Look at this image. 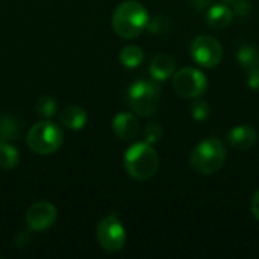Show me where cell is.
Returning a JSON list of instances; mask_svg holds the SVG:
<instances>
[{
  "mask_svg": "<svg viewBox=\"0 0 259 259\" xmlns=\"http://www.w3.org/2000/svg\"><path fill=\"white\" fill-rule=\"evenodd\" d=\"M112 29L114 32L126 39L137 38L149 26L147 9L135 0L121 2L112 14Z\"/></svg>",
  "mask_w": 259,
  "mask_h": 259,
  "instance_id": "cell-1",
  "label": "cell"
},
{
  "mask_svg": "<svg viewBox=\"0 0 259 259\" xmlns=\"http://www.w3.org/2000/svg\"><path fill=\"white\" fill-rule=\"evenodd\" d=\"M124 168L135 181L152 179L159 168V156L153 144L146 141L132 144L124 153Z\"/></svg>",
  "mask_w": 259,
  "mask_h": 259,
  "instance_id": "cell-2",
  "label": "cell"
},
{
  "mask_svg": "<svg viewBox=\"0 0 259 259\" xmlns=\"http://www.w3.org/2000/svg\"><path fill=\"white\" fill-rule=\"evenodd\" d=\"M226 161V150L225 144L215 138L208 137L200 141L191 152L190 164L193 170L199 175L208 176L217 173Z\"/></svg>",
  "mask_w": 259,
  "mask_h": 259,
  "instance_id": "cell-3",
  "label": "cell"
},
{
  "mask_svg": "<svg viewBox=\"0 0 259 259\" xmlns=\"http://www.w3.org/2000/svg\"><path fill=\"white\" fill-rule=\"evenodd\" d=\"M64 141L62 129L47 120L35 123L27 132V146L33 153L38 155H52L59 150Z\"/></svg>",
  "mask_w": 259,
  "mask_h": 259,
  "instance_id": "cell-4",
  "label": "cell"
},
{
  "mask_svg": "<svg viewBox=\"0 0 259 259\" xmlns=\"http://www.w3.org/2000/svg\"><path fill=\"white\" fill-rule=\"evenodd\" d=\"M159 94V87L155 82L137 80L129 87L127 103L135 114L141 117H150L158 109Z\"/></svg>",
  "mask_w": 259,
  "mask_h": 259,
  "instance_id": "cell-5",
  "label": "cell"
},
{
  "mask_svg": "<svg viewBox=\"0 0 259 259\" xmlns=\"http://www.w3.org/2000/svg\"><path fill=\"white\" fill-rule=\"evenodd\" d=\"M96 238L105 252H120L126 244V229L117 214H109L96 228Z\"/></svg>",
  "mask_w": 259,
  "mask_h": 259,
  "instance_id": "cell-6",
  "label": "cell"
},
{
  "mask_svg": "<svg viewBox=\"0 0 259 259\" xmlns=\"http://www.w3.org/2000/svg\"><path fill=\"white\" fill-rule=\"evenodd\" d=\"M173 90L182 99H197L206 93V76L193 67H185L176 71L173 76Z\"/></svg>",
  "mask_w": 259,
  "mask_h": 259,
  "instance_id": "cell-7",
  "label": "cell"
},
{
  "mask_svg": "<svg viewBox=\"0 0 259 259\" xmlns=\"http://www.w3.org/2000/svg\"><path fill=\"white\" fill-rule=\"evenodd\" d=\"M190 53L193 61L203 68H214L223 59L222 44L209 35H200L194 38L190 47Z\"/></svg>",
  "mask_w": 259,
  "mask_h": 259,
  "instance_id": "cell-8",
  "label": "cell"
},
{
  "mask_svg": "<svg viewBox=\"0 0 259 259\" xmlns=\"http://www.w3.org/2000/svg\"><path fill=\"white\" fill-rule=\"evenodd\" d=\"M24 219H26V225H27L29 231L41 232L55 225V222L58 219V211L53 203L42 200V202L33 203L27 209Z\"/></svg>",
  "mask_w": 259,
  "mask_h": 259,
  "instance_id": "cell-9",
  "label": "cell"
},
{
  "mask_svg": "<svg viewBox=\"0 0 259 259\" xmlns=\"http://www.w3.org/2000/svg\"><path fill=\"white\" fill-rule=\"evenodd\" d=\"M226 141L232 149L244 152V150L252 149L256 144L258 132L252 126L240 124V126H235L229 131V134L226 135Z\"/></svg>",
  "mask_w": 259,
  "mask_h": 259,
  "instance_id": "cell-10",
  "label": "cell"
},
{
  "mask_svg": "<svg viewBox=\"0 0 259 259\" xmlns=\"http://www.w3.org/2000/svg\"><path fill=\"white\" fill-rule=\"evenodd\" d=\"M114 134L123 141H134L140 134V124L134 114L118 112L112 120Z\"/></svg>",
  "mask_w": 259,
  "mask_h": 259,
  "instance_id": "cell-11",
  "label": "cell"
},
{
  "mask_svg": "<svg viewBox=\"0 0 259 259\" xmlns=\"http://www.w3.org/2000/svg\"><path fill=\"white\" fill-rule=\"evenodd\" d=\"M149 71L155 80H167L175 74V59L168 53H158L152 59Z\"/></svg>",
  "mask_w": 259,
  "mask_h": 259,
  "instance_id": "cell-12",
  "label": "cell"
},
{
  "mask_svg": "<svg viewBox=\"0 0 259 259\" xmlns=\"http://www.w3.org/2000/svg\"><path fill=\"white\" fill-rule=\"evenodd\" d=\"M59 120L64 127L73 129V131H80L85 127V124L88 121V115H87V111L79 106H67L61 111Z\"/></svg>",
  "mask_w": 259,
  "mask_h": 259,
  "instance_id": "cell-13",
  "label": "cell"
},
{
  "mask_svg": "<svg viewBox=\"0 0 259 259\" xmlns=\"http://www.w3.org/2000/svg\"><path fill=\"white\" fill-rule=\"evenodd\" d=\"M234 18V12L229 6L223 5V3H217L214 6H211L208 9V14H206V21L208 24L212 27V29H225L231 24Z\"/></svg>",
  "mask_w": 259,
  "mask_h": 259,
  "instance_id": "cell-14",
  "label": "cell"
},
{
  "mask_svg": "<svg viewBox=\"0 0 259 259\" xmlns=\"http://www.w3.org/2000/svg\"><path fill=\"white\" fill-rule=\"evenodd\" d=\"M237 61L244 70H252L259 67V52L252 44H243L237 52Z\"/></svg>",
  "mask_w": 259,
  "mask_h": 259,
  "instance_id": "cell-15",
  "label": "cell"
},
{
  "mask_svg": "<svg viewBox=\"0 0 259 259\" xmlns=\"http://www.w3.org/2000/svg\"><path fill=\"white\" fill-rule=\"evenodd\" d=\"M120 62L126 67V68H137L138 65L143 64L144 61V53L138 46L129 44L126 47H123L120 50V56H118Z\"/></svg>",
  "mask_w": 259,
  "mask_h": 259,
  "instance_id": "cell-16",
  "label": "cell"
},
{
  "mask_svg": "<svg viewBox=\"0 0 259 259\" xmlns=\"http://www.w3.org/2000/svg\"><path fill=\"white\" fill-rule=\"evenodd\" d=\"M18 162H20V153L17 147H14L8 141H0V168L11 170L15 168Z\"/></svg>",
  "mask_w": 259,
  "mask_h": 259,
  "instance_id": "cell-17",
  "label": "cell"
},
{
  "mask_svg": "<svg viewBox=\"0 0 259 259\" xmlns=\"http://www.w3.org/2000/svg\"><path fill=\"white\" fill-rule=\"evenodd\" d=\"M56 109H58V105H56V100L52 97V96H41L36 103H35V111L39 117L42 118H50L56 114Z\"/></svg>",
  "mask_w": 259,
  "mask_h": 259,
  "instance_id": "cell-18",
  "label": "cell"
},
{
  "mask_svg": "<svg viewBox=\"0 0 259 259\" xmlns=\"http://www.w3.org/2000/svg\"><path fill=\"white\" fill-rule=\"evenodd\" d=\"M18 137V123L11 117H0V141H11Z\"/></svg>",
  "mask_w": 259,
  "mask_h": 259,
  "instance_id": "cell-19",
  "label": "cell"
},
{
  "mask_svg": "<svg viewBox=\"0 0 259 259\" xmlns=\"http://www.w3.org/2000/svg\"><path fill=\"white\" fill-rule=\"evenodd\" d=\"M209 114H211V106L208 105V102L200 99V97H197L193 102V105H191V115H193V118L197 120V121H203V120H206L209 117Z\"/></svg>",
  "mask_w": 259,
  "mask_h": 259,
  "instance_id": "cell-20",
  "label": "cell"
},
{
  "mask_svg": "<svg viewBox=\"0 0 259 259\" xmlns=\"http://www.w3.org/2000/svg\"><path fill=\"white\" fill-rule=\"evenodd\" d=\"M162 135H164V131H162L161 124H158V123H150L144 129V140L149 144L158 143L162 138Z\"/></svg>",
  "mask_w": 259,
  "mask_h": 259,
  "instance_id": "cell-21",
  "label": "cell"
},
{
  "mask_svg": "<svg viewBox=\"0 0 259 259\" xmlns=\"http://www.w3.org/2000/svg\"><path fill=\"white\" fill-rule=\"evenodd\" d=\"M250 11H252V5L249 0H238L232 6V12L237 14L238 17H246L250 14Z\"/></svg>",
  "mask_w": 259,
  "mask_h": 259,
  "instance_id": "cell-22",
  "label": "cell"
},
{
  "mask_svg": "<svg viewBox=\"0 0 259 259\" xmlns=\"http://www.w3.org/2000/svg\"><path fill=\"white\" fill-rule=\"evenodd\" d=\"M247 85L253 91H259V67H255L247 71Z\"/></svg>",
  "mask_w": 259,
  "mask_h": 259,
  "instance_id": "cell-23",
  "label": "cell"
},
{
  "mask_svg": "<svg viewBox=\"0 0 259 259\" xmlns=\"http://www.w3.org/2000/svg\"><path fill=\"white\" fill-rule=\"evenodd\" d=\"M252 214L259 222V188L256 190V193L253 194V197H252Z\"/></svg>",
  "mask_w": 259,
  "mask_h": 259,
  "instance_id": "cell-24",
  "label": "cell"
},
{
  "mask_svg": "<svg viewBox=\"0 0 259 259\" xmlns=\"http://www.w3.org/2000/svg\"><path fill=\"white\" fill-rule=\"evenodd\" d=\"M235 2H238V0H225V3H229V5H234Z\"/></svg>",
  "mask_w": 259,
  "mask_h": 259,
  "instance_id": "cell-25",
  "label": "cell"
},
{
  "mask_svg": "<svg viewBox=\"0 0 259 259\" xmlns=\"http://www.w3.org/2000/svg\"><path fill=\"white\" fill-rule=\"evenodd\" d=\"M0 256H2V255H0Z\"/></svg>",
  "mask_w": 259,
  "mask_h": 259,
  "instance_id": "cell-26",
  "label": "cell"
}]
</instances>
